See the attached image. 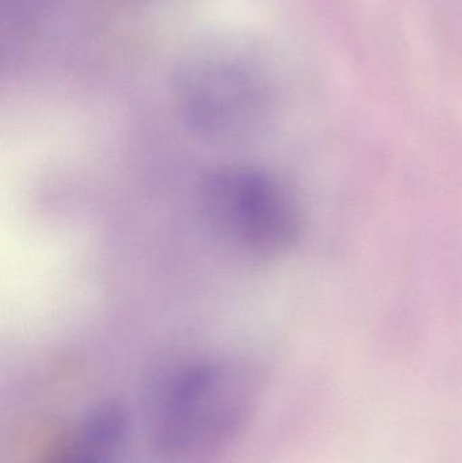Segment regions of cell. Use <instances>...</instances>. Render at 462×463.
I'll return each mask as SVG.
<instances>
[{
  "instance_id": "obj_1",
  "label": "cell",
  "mask_w": 462,
  "mask_h": 463,
  "mask_svg": "<svg viewBox=\"0 0 462 463\" xmlns=\"http://www.w3.org/2000/svg\"><path fill=\"white\" fill-rule=\"evenodd\" d=\"M206 220L231 247L270 259L289 250L300 222L289 193L262 171L228 167L214 171L201 187Z\"/></svg>"
},
{
  "instance_id": "obj_4",
  "label": "cell",
  "mask_w": 462,
  "mask_h": 463,
  "mask_svg": "<svg viewBox=\"0 0 462 463\" xmlns=\"http://www.w3.org/2000/svg\"><path fill=\"white\" fill-rule=\"evenodd\" d=\"M127 430L125 413L106 405L86 418L72 440L43 463H114Z\"/></svg>"
},
{
  "instance_id": "obj_2",
  "label": "cell",
  "mask_w": 462,
  "mask_h": 463,
  "mask_svg": "<svg viewBox=\"0 0 462 463\" xmlns=\"http://www.w3.org/2000/svg\"><path fill=\"white\" fill-rule=\"evenodd\" d=\"M247 380L228 364H198L176 375L160 412L156 450L176 459L198 443L225 434L243 416Z\"/></svg>"
},
{
  "instance_id": "obj_3",
  "label": "cell",
  "mask_w": 462,
  "mask_h": 463,
  "mask_svg": "<svg viewBox=\"0 0 462 463\" xmlns=\"http://www.w3.org/2000/svg\"><path fill=\"white\" fill-rule=\"evenodd\" d=\"M176 99L187 127L214 143L246 140L265 121V91L238 68H194L184 73L176 81Z\"/></svg>"
}]
</instances>
